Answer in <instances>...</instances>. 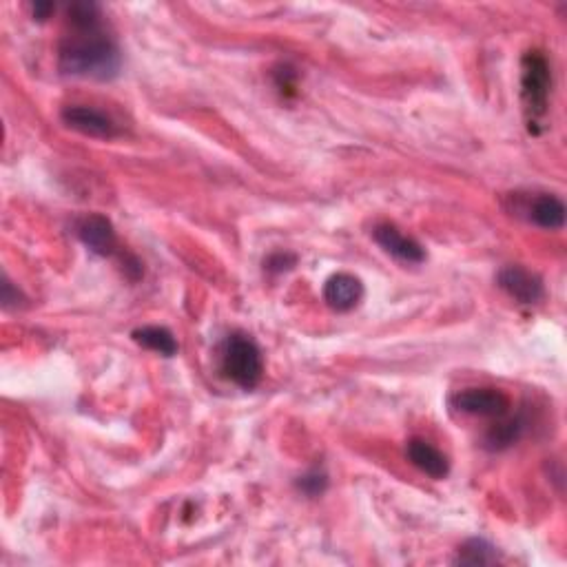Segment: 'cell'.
<instances>
[{
  "instance_id": "obj_1",
  "label": "cell",
  "mask_w": 567,
  "mask_h": 567,
  "mask_svg": "<svg viewBox=\"0 0 567 567\" xmlns=\"http://www.w3.org/2000/svg\"><path fill=\"white\" fill-rule=\"evenodd\" d=\"M71 32L58 47V67L67 76L111 80L120 71V49L105 27L96 3H74L67 9Z\"/></svg>"
},
{
  "instance_id": "obj_2",
  "label": "cell",
  "mask_w": 567,
  "mask_h": 567,
  "mask_svg": "<svg viewBox=\"0 0 567 567\" xmlns=\"http://www.w3.org/2000/svg\"><path fill=\"white\" fill-rule=\"evenodd\" d=\"M552 89V67L541 49L525 51L521 58V102L532 133H539L541 120L548 113Z\"/></svg>"
},
{
  "instance_id": "obj_3",
  "label": "cell",
  "mask_w": 567,
  "mask_h": 567,
  "mask_svg": "<svg viewBox=\"0 0 567 567\" xmlns=\"http://www.w3.org/2000/svg\"><path fill=\"white\" fill-rule=\"evenodd\" d=\"M222 373L240 388L253 390L264 375L260 346L244 333L229 335L222 350Z\"/></svg>"
},
{
  "instance_id": "obj_4",
  "label": "cell",
  "mask_w": 567,
  "mask_h": 567,
  "mask_svg": "<svg viewBox=\"0 0 567 567\" xmlns=\"http://www.w3.org/2000/svg\"><path fill=\"white\" fill-rule=\"evenodd\" d=\"M452 406L463 415L501 419L508 415L510 397L499 388H468L452 397Z\"/></svg>"
},
{
  "instance_id": "obj_5",
  "label": "cell",
  "mask_w": 567,
  "mask_h": 567,
  "mask_svg": "<svg viewBox=\"0 0 567 567\" xmlns=\"http://www.w3.org/2000/svg\"><path fill=\"white\" fill-rule=\"evenodd\" d=\"M60 116H63V122L69 129L82 133V136L100 138V140H111L118 136V125L113 122V118L96 107L71 105L65 107Z\"/></svg>"
},
{
  "instance_id": "obj_6",
  "label": "cell",
  "mask_w": 567,
  "mask_h": 567,
  "mask_svg": "<svg viewBox=\"0 0 567 567\" xmlns=\"http://www.w3.org/2000/svg\"><path fill=\"white\" fill-rule=\"evenodd\" d=\"M499 286L512 297V300H517L519 304L525 306L541 302L545 295L541 277L534 275L523 266H505L499 273Z\"/></svg>"
},
{
  "instance_id": "obj_7",
  "label": "cell",
  "mask_w": 567,
  "mask_h": 567,
  "mask_svg": "<svg viewBox=\"0 0 567 567\" xmlns=\"http://www.w3.org/2000/svg\"><path fill=\"white\" fill-rule=\"evenodd\" d=\"M375 242L384 249L388 255H393L395 260L406 262V264H421L426 260V251L417 240L401 233L395 224H377L373 231Z\"/></svg>"
},
{
  "instance_id": "obj_8",
  "label": "cell",
  "mask_w": 567,
  "mask_h": 567,
  "mask_svg": "<svg viewBox=\"0 0 567 567\" xmlns=\"http://www.w3.org/2000/svg\"><path fill=\"white\" fill-rule=\"evenodd\" d=\"M76 233L80 237V242L85 244L91 253L102 255V257L116 253V246H118L116 231H113V224L111 220L105 218V215H100V213L85 215V218L78 222Z\"/></svg>"
},
{
  "instance_id": "obj_9",
  "label": "cell",
  "mask_w": 567,
  "mask_h": 567,
  "mask_svg": "<svg viewBox=\"0 0 567 567\" xmlns=\"http://www.w3.org/2000/svg\"><path fill=\"white\" fill-rule=\"evenodd\" d=\"M364 300V284L350 273H337L324 284V302L337 313H348Z\"/></svg>"
},
{
  "instance_id": "obj_10",
  "label": "cell",
  "mask_w": 567,
  "mask_h": 567,
  "mask_svg": "<svg viewBox=\"0 0 567 567\" xmlns=\"http://www.w3.org/2000/svg\"><path fill=\"white\" fill-rule=\"evenodd\" d=\"M406 455L412 466L428 474L430 479H446L450 474V461L439 448L432 446L426 439H410L406 446Z\"/></svg>"
},
{
  "instance_id": "obj_11",
  "label": "cell",
  "mask_w": 567,
  "mask_h": 567,
  "mask_svg": "<svg viewBox=\"0 0 567 567\" xmlns=\"http://www.w3.org/2000/svg\"><path fill=\"white\" fill-rule=\"evenodd\" d=\"M530 220L545 231H561L565 226V204L550 193L536 195L530 204Z\"/></svg>"
},
{
  "instance_id": "obj_12",
  "label": "cell",
  "mask_w": 567,
  "mask_h": 567,
  "mask_svg": "<svg viewBox=\"0 0 567 567\" xmlns=\"http://www.w3.org/2000/svg\"><path fill=\"white\" fill-rule=\"evenodd\" d=\"M131 337L138 346L153 350V353H158V355H164V357L178 355V342H175V337L169 328H164V326H142V328H136V331L131 333Z\"/></svg>"
},
{
  "instance_id": "obj_13",
  "label": "cell",
  "mask_w": 567,
  "mask_h": 567,
  "mask_svg": "<svg viewBox=\"0 0 567 567\" xmlns=\"http://www.w3.org/2000/svg\"><path fill=\"white\" fill-rule=\"evenodd\" d=\"M525 426H528V419H525L523 415L508 417V419L499 421V424L488 432V437H486L488 448H492V450L510 448L512 443H517L523 437Z\"/></svg>"
},
{
  "instance_id": "obj_14",
  "label": "cell",
  "mask_w": 567,
  "mask_h": 567,
  "mask_svg": "<svg viewBox=\"0 0 567 567\" xmlns=\"http://www.w3.org/2000/svg\"><path fill=\"white\" fill-rule=\"evenodd\" d=\"M455 563H461V565H494V563H499V552L486 539H468L457 550Z\"/></svg>"
},
{
  "instance_id": "obj_15",
  "label": "cell",
  "mask_w": 567,
  "mask_h": 567,
  "mask_svg": "<svg viewBox=\"0 0 567 567\" xmlns=\"http://www.w3.org/2000/svg\"><path fill=\"white\" fill-rule=\"evenodd\" d=\"M326 488H328V477L322 470H311L306 472L304 477L297 479V490L304 492L306 497H319V494L326 492Z\"/></svg>"
},
{
  "instance_id": "obj_16",
  "label": "cell",
  "mask_w": 567,
  "mask_h": 567,
  "mask_svg": "<svg viewBox=\"0 0 567 567\" xmlns=\"http://www.w3.org/2000/svg\"><path fill=\"white\" fill-rule=\"evenodd\" d=\"M295 264H297V255L288 253V251H277V253L268 255L264 260V271L271 275H282V273L293 271Z\"/></svg>"
},
{
  "instance_id": "obj_17",
  "label": "cell",
  "mask_w": 567,
  "mask_h": 567,
  "mask_svg": "<svg viewBox=\"0 0 567 567\" xmlns=\"http://www.w3.org/2000/svg\"><path fill=\"white\" fill-rule=\"evenodd\" d=\"M273 78H275V87L280 89L282 96L291 98L297 94V71L293 67H288V65L277 67Z\"/></svg>"
},
{
  "instance_id": "obj_18",
  "label": "cell",
  "mask_w": 567,
  "mask_h": 567,
  "mask_svg": "<svg viewBox=\"0 0 567 567\" xmlns=\"http://www.w3.org/2000/svg\"><path fill=\"white\" fill-rule=\"evenodd\" d=\"M32 12H34V18L43 23V20H47L51 14L56 12V5L54 3H36V5H32Z\"/></svg>"
}]
</instances>
